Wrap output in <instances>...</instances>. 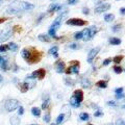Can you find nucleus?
I'll list each match as a JSON object with an SVG mask.
<instances>
[{"label":"nucleus","mask_w":125,"mask_h":125,"mask_svg":"<svg viewBox=\"0 0 125 125\" xmlns=\"http://www.w3.org/2000/svg\"><path fill=\"white\" fill-rule=\"evenodd\" d=\"M4 60H5V58H4V57L0 56V66H1V64H2V62H3V61H4Z\"/></svg>","instance_id":"864d4df0"},{"label":"nucleus","mask_w":125,"mask_h":125,"mask_svg":"<svg viewBox=\"0 0 125 125\" xmlns=\"http://www.w3.org/2000/svg\"><path fill=\"white\" fill-rule=\"evenodd\" d=\"M42 55H43L42 52H39L38 50L32 49V51L30 52L29 58L27 60V62H28V64H37V62L40 61V58H41Z\"/></svg>","instance_id":"f03ea898"},{"label":"nucleus","mask_w":125,"mask_h":125,"mask_svg":"<svg viewBox=\"0 0 125 125\" xmlns=\"http://www.w3.org/2000/svg\"><path fill=\"white\" fill-rule=\"evenodd\" d=\"M9 49H10L11 51H16L18 49V45H16L15 43H10L9 44Z\"/></svg>","instance_id":"bb28decb"},{"label":"nucleus","mask_w":125,"mask_h":125,"mask_svg":"<svg viewBox=\"0 0 125 125\" xmlns=\"http://www.w3.org/2000/svg\"><path fill=\"white\" fill-rule=\"evenodd\" d=\"M111 62H112L111 58H106V60H104V61H103V66H107V65H109V64H111Z\"/></svg>","instance_id":"e433bc0d"},{"label":"nucleus","mask_w":125,"mask_h":125,"mask_svg":"<svg viewBox=\"0 0 125 125\" xmlns=\"http://www.w3.org/2000/svg\"><path fill=\"white\" fill-rule=\"evenodd\" d=\"M3 70H7V60H4L3 61V62L1 64V66H0Z\"/></svg>","instance_id":"f704fd0d"},{"label":"nucleus","mask_w":125,"mask_h":125,"mask_svg":"<svg viewBox=\"0 0 125 125\" xmlns=\"http://www.w3.org/2000/svg\"><path fill=\"white\" fill-rule=\"evenodd\" d=\"M11 33H13V31H11V29H10V28L2 30L1 32H0V42L7 40V39L11 36Z\"/></svg>","instance_id":"423d86ee"},{"label":"nucleus","mask_w":125,"mask_h":125,"mask_svg":"<svg viewBox=\"0 0 125 125\" xmlns=\"http://www.w3.org/2000/svg\"><path fill=\"white\" fill-rule=\"evenodd\" d=\"M78 72H79V67L78 66H71V67H69L66 70V73L67 74H71V73L78 74Z\"/></svg>","instance_id":"4468645a"},{"label":"nucleus","mask_w":125,"mask_h":125,"mask_svg":"<svg viewBox=\"0 0 125 125\" xmlns=\"http://www.w3.org/2000/svg\"><path fill=\"white\" fill-rule=\"evenodd\" d=\"M96 85L98 88H101V89H105L107 87V83H106V81H104V80H99V81H97V83Z\"/></svg>","instance_id":"aec40b11"},{"label":"nucleus","mask_w":125,"mask_h":125,"mask_svg":"<svg viewBox=\"0 0 125 125\" xmlns=\"http://www.w3.org/2000/svg\"><path fill=\"white\" fill-rule=\"evenodd\" d=\"M120 28H121V26H120V24H118V25H116V26L113 27V30H114V31H118V30H120Z\"/></svg>","instance_id":"79ce46f5"},{"label":"nucleus","mask_w":125,"mask_h":125,"mask_svg":"<svg viewBox=\"0 0 125 125\" xmlns=\"http://www.w3.org/2000/svg\"><path fill=\"white\" fill-rule=\"evenodd\" d=\"M2 81H3V77L0 75V83H2Z\"/></svg>","instance_id":"5fc2aeb1"},{"label":"nucleus","mask_w":125,"mask_h":125,"mask_svg":"<svg viewBox=\"0 0 125 125\" xmlns=\"http://www.w3.org/2000/svg\"><path fill=\"white\" fill-rule=\"evenodd\" d=\"M6 21V19L5 18H0V24H2L3 22H5Z\"/></svg>","instance_id":"603ef678"},{"label":"nucleus","mask_w":125,"mask_h":125,"mask_svg":"<svg viewBox=\"0 0 125 125\" xmlns=\"http://www.w3.org/2000/svg\"><path fill=\"white\" fill-rule=\"evenodd\" d=\"M73 97L77 100V102H78V103H80L81 101L83 100V91H81V90H75Z\"/></svg>","instance_id":"9d476101"},{"label":"nucleus","mask_w":125,"mask_h":125,"mask_svg":"<svg viewBox=\"0 0 125 125\" xmlns=\"http://www.w3.org/2000/svg\"><path fill=\"white\" fill-rule=\"evenodd\" d=\"M107 104L108 105H113V106H114V105H116V102H114V101H109V102H107Z\"/></svg>","instance_id":"3c124183"},{"label":"nucleus","mask_w":125,"mask_h":125,"mask_svg":"<svg viewBox=\"0 0 125 125\" xmlns=\"http://www.w3.org/2000/svg\"><path fill=\"white\" fill-rule=\"evenodd\" d=\"M79 118H80V120H83V121H88L89 118H90V116H89L88 113H81V114L79 115Z\"/></svg>","instance_id":"b1692460"},{"label":"nucleus","mask_w":125,"mask_h":125,"mask_svg":"<svg viewBox=\"0 0 125 125\" xmlns=\"http://www.w3.org/2000/svg\"><path fill=\"white\" fill-rule=\"evenodd\" d=\"M44 16H45L44 14H42V15L40 16V18H39V19H38V23H39V22H40V21L42 20V19H43V18H44Z\"/></svg>","instance_id":"09e8293b"},{"label":"nucleus","mask_w":125,"mask_h":125,"mask_svg":"<svg viewBox=\"0 0 125 125\" xmlns=\"http://www.w3.org/2000/svg\"><path fill=\"white\" fill-rule=\"evenodd\" d=\"M50 119H51V117H50V113L45 114V116H44V121L45 122H50Z\"/></svg>","instance_id":"473e14b6"},{"label":"nucleus","mask_w":125,"mask_h":125,"mask_svg":"<svg viewBox=\"0 0 125 125\" xmlns=\"http://www.w3.org/2000/svg\"><path fill=\"white\" fill-rule=\"evenodd\" d=\"M114 19H115V16L113 14H107V15L104 16V20L106 22H112Z\"/></svg>","instance_id":"412c9836"},{"label":"nucleus","mask_w":125,"mask_h":125,"mask_svg":"<svg viewBox=\"0 0 125 125\" xmlns=\"http://www.w3.org/2000/svg\"><path fill=\"white\" fill-rule=\"evenodd\" d=\"M90 32H91V38L94 37V36H95V33L97 32V28L95 26H93L92 28H90Z\"/></svg>","instance_id":"2f4dec72"},{"label":"nucleus","mask_w":125,"mask_h":125,"mask_svg":"<svg viewBox=\"0 0 125 125\" xmlns=\"http://www.w3.org/2000/svg\"><path fill=\"white\" fill-rule=\"evenodd\" d=\"M62 9V5H58V4H53L49 7L48 11L49 13H53V11H56V10H60Z\"/></svg>","instance_id":"f3484780"},{"label":"nucleus","mask_w":125,"mask_h":125,"mask_svg":"<svg viewBox=\"0 0 125 125\" xmlns=\"http://www.w3.org/2000/svg\"><path fill=\"white\" fill-rule=\"evenodd\" d=\"M67 15V11H65V13H62V14H61L58 17L54 20V22L52 23V25L50 26V28H49V30H48V33H49V36H52V37H54V38H56L55 37V32H56V29L60 27V25H61V22H62V20L64 19V17Z\"/></svg>","instance_id":"f257e3e1"},{"label":"nucleus","mask_w":125,"mask_h":125,"mask_svg":"<svg viewBox=\"0 0 125 125\" xmlns=\"http://www.w3.org/2000/svg\"><path fill=\"white\" fill-rule=\"evenodd\" d=\"M65 62H62V61H58L57 62V64L55 66V70H56V72L57 73H62L65 71Z\"/></svg>","instance_id":"9b49d317"},{"label":"nucleus","mask_w":125,"mask_h":125,"mask_svg":"<svg viewBox=\"0 0 125 125\" xmlns=\"http://www.w3.org/2000/svg\"><path fill=\"white\" fill-rule=\"evenodd\" d=\"M64 118H65V115H64V114L58 115L57 119H56V124H61V123L62 122V120H64Z\"/></svg>","instance_id":"cd10ccee"},{"label":"nucleus","mask_w":125,"mask_h":125,"mask_svg":"<svg viewBox=\"0 0 125 125\" xmlns=\"http://www.w3.org/2000/svg\"><path fill=\"white\" fill-rule=\"evenodd\" d=\"M18 106H19V101L18 100L10 99V100H7L5 102V109L7 112H13L16 108H18Z\"/></svg>","instance_id":"7ed1b4c3"},{"label":"nucleus","mask_w":125,"mask_h":125,"mask_svg":"<svg viewBox=\"0 0 125 125\" xmlns=\"http://www.w3.org/2000/svg\"><path fill=\"white\" fill-rule=\"evenodd\" d=\"M57 50H58V48H57L56 46H54V47H52V48L49 50V53H50V54H53V55L55 56V57H58V54H57Z\"/></svg>","instance_id":"4be33fe9"},{"label":"nucleus","mask_w":125,"mask_h":125,"mask_svg":"<svg viewBox=\"0 0 125 125\" xmlns=\"http://www.w3.org/2000/svg\"><path fill=\"white\" fill-rule=\"evenodd\" d=\"M19 115H20V116H22L23 114H24V108H23L22 106H20V107H19Z\"/></svg>","instance_id":"a19ab883"},{"label":"nucleus","mask_w":125,"mask_h":125,"mask_svg":"<svg viewBox=\"0 0 125 125\" xmlns=\"http://www.w3.org/2000/svg\"><path fill=\"white\" fill-rule=\"evenodd\" d=\"M50 125H57V124H55V123H52V124H50Z\"/></svg>","instance_id":"6e6d98bb"},{"label":"nucleus","mask_w":125,"mask_h":125,"mask_svg":"<svg viewBox=\"0 0 125 125\" xmlns=\"http://www.w3.org/2000/svg\"><path fill=\"white\" fill-rule=\"evenodd\" d=\"M45 75H46V70L45 69H38V70H36L31 75H29L28 76V78L29 79H31V78H39V79H43V78L45 77Z\"/></svg>","instance_id":"39448f33"},{"label":"nucleus","mask_w":125,"mask_h":125,"mask_svg":"<svg viewBox=\"0 0 125 125\" xmlns=\"http://www.w3.org/2000/svg\"><path fill=\"white\" fill-rule=\"evenodd\" d=\"M98 51H99V48H98V47H96V48L92 49L91 51L89 52V55H88V62H90V64H91L92 61H93L94 58H95V56L97 55Z\"/></svg>","instance_id":"1a4fd4ad"},{"label":"nucleus","mask_w":125,"mask_h":125,"mask_svg":"<svg viewBox=\"0 0 125 125\" xmlns=\"http://www.w3.org/2000/svg\"><path fill=\"white\" fill-rule=\"evenodd\" d=\"M70 104H71L73 107H79V105H80V103H78L77 100L74 98L73 96L71 97V99H70Z\"/></svg>","instance_id":"6ab92c4d"},{"label":"nucleus","mask_w":125,"mask_h":125,"mask_svg":"<svg viewBox=\"0 0 125 125\" xmlns=\"http://www.w3.org/2000/svg\"><path fill=\"white\" fill-rule=\"evenodd\" d=\"M74 37H75L76 40H79V39H81V37H83V34H81V31H79V32H76V34Z\"/></svg>","instance_id":"4c0bfd02"},{"label":"nucleus","mask_w":125,"mask_h":125,"mask_svg":"<svg viewBox=\"0 0 125 125\" xmlns=\"http://www.w3.org/2000/svg\"><path fill=\"white\" fill-rule=\"evenodd\" d=\"M116 125H125V121H123L122 119H118L116 122Z\"/></svg>","instance_id":"c9c22d12"},{"label":"nucleus","mask_w":125,"mask_h":125,"mask_svg":"<svg viewBox=\"0 0 125 125\" xmlns=\"http://www.w3.org/2000/svg\"><path fill=\"white\" fill-rule=\"evenodd\" d=\"M87 21L81 20V19H77V18H72L69 19L67 21V25H71V26H83L87 24Z\"/></svg>","instance_id":"20e7f679"},{"label":"nucleus","mask_w":125,"mask_h":125,"mask_svg":"<svg viewBox=\"0 0 125 125\" xmlns=\"http://www.w3.org/2000/svg\"><path fill=\"white\" fill-rule=\"evenodd\" d=\"M18 5L20 7V10L23 11V10H32L34 5L31 4V3H28V2H18Z\"/></svg>","instance_id":"6e6552de"},{"label":"nucleus","mask_w":125,"mask_h":125,"mask_svg":"<svg viewBox=\"0 0 125 125\" xmlns=\"http://www.w3.org/2000/svg\"><path fill=\"white\" fill-rule=\"evenodd\" d=\"M124 95H123V93L122 94H116V97H117V99H120V98H122Z\"/></svg>","instance_id":"c03bdc74"},{"label":"nucleus","mask_w":125,"mask_h":125,"mask_svg":"<svg viewBox=\"0 0 125 125\" xmlns=\"http://www.w3.org/2000/svg\"><path fill=\"white\" fill-rule=\"evenodd\" d=\"M70 48H71V49H76L77 45L76 44H71V45H70Z\"/></svg>","instance_id":"a18cd8bd"},{"label":"nucleus","mask_w":125,"mask_h":125,"mask_svg":"<svg viewBox=\"0 0 125 125\" xmlns=\"http://www.w3.org/2000/svg\"><path fill=\"white\" fill-rule=\"evenodd\" d=\"M20 124V118L17 116H14L10 118V125H19Z\"/></svg>","instance_id":"dca6fc26"},{"label":"nucleus","mask_w":125,"mask_h":125,"mask_svg":"<svg viewBox=\"0 0 125 125\" xmlns=\"http://www.w3.org/2000/svg\"><path fill=\"white\" fill-rule=\"evenodd\" d=\"M102 115H103V113L101 112V111H97L94 116H95V117H100V116H102Z\"/></svg>","instance_id":"ea45409f"},{"label":"nucleus","mask_w":125,"mask_h":125,"mask_svg":"<svg viewBox=\"0 0 125 125\" xmlns=\"http://www.w3.org/2000/svg\"><path fill=\"white\" fill-rule=\"evenodd\" d=\"M76 0H68V3L69 4H73V3H75Z\"/></svg>","instance_id":"8fccbe9b"},{"label":"nucleus","mask_w":125,"mask_h":125,"mask_svg":"<svg viewBox=\"0 0 125 125\" xmlns=\"http://www.w3.org/2000/svg\"><path fill=\"white\" fill-rule=\"evenodd\" d=\"M116 94H122L123 93V89L122 88H119V89H116Z\"/></svg>","instance_id":"37998d69"},{"label":"nucleus","mask_w":125,"mask_h":125,"mask_svg":"<svg viewBox=\"0 0 125 125\" xmlns=\"http://www.w3.org/2000/svg\"><path fill=\"white\" fill-rule=\"evenodd\" d=\"M109 43L112 45H120L121 44V40L118 38H111L109 39Z\"/></svg>","instance_id":"a211bd4d"},{"label":"nucleus","mask_w":125,"mask_h":125,"mask_svg":"<svg viewBox=\"0 0 125 125\" xmlns=\"http://www.w3.org/2000/svg\"><path fill=\"white\" fill-rule=\"evenodd\" d=\"M66 84H68V85H72V84H73V80H71L70 78H67V79H66Z\"/></svg>","instance_id":"58836bf2"},{"label":"nucleus","mask_w":125,"mask_h":125,"mask_svg":"<svg viewBox=\"0 0 125 125\" xmlns=\"http://www.w3.org/2000/svg\"><path fill=\"white\" fill-rule=\"evenodd\" d=\"M80 84H81V87H83V89H88V88H90L91 87V81H90L88 78H85V77H83V78H81V80H80Z\"/></svg>","instance_id":"ddd939ff"},{"label":"nucleus","mask_w":125,"mask_h":125,"mask_svg":"<svg viewBox=\"0 0 125 125\" xmlns=\"http://www.w3.org/2000/svg\"><path fill=\"white\" fill-rule=\"evenodd\" d=\"M48 103H49V99H46L44 102L42 103V109H46L47 106H48Z\"/></svg>","instance_id":"72a5a7b5"},{"label":"nucleus","mask_w":125,"mask_h":125,"mask_svg":"<svg viewBox=\"0 0 125 125\" xmlns=\"http://www.w3.org/2000/svg\"><path fill=\"white\" fill-rule=\"evenodd\" d=\"M21 55H22L23 58H25V60L27 61V60L29 58V55H30V50L24 48V49H23L22 51H21Z\"/></svg>","instance_id":"2eb2a0df"},{"label":"nucleus","mask_w":125,"mask_h":125,"mask_svg":"<svg viewBox=\"0 0 125 125\" xmlns=\"http://www.w3.org/2000/svg\"><path fill=\"white\" fill-rule=\"evenodd\" d=\"M83 14H89V10L87 9V7H84V9L83 10Z\"/></svg>","instance_id":"49530a36"},{"label":"nucleus","mask_w":125,"mask_h":125,"mask_svg":"<svg viewBox=\"0 0 125 125\" xmlns=\"http://www.w3.org/2000/svg\"><path fill=\"white\" fill-rule=\"evenodd\" d=\"M31 113H32V114L36 117H39L41 115V109L38 108V107H32V108H31Z\"/></svg>","instance_id":"5701e85b"},{"label":"nucleus","mask_w":125,"mask_h":125,"mask_svg":"<svg viewBox=\"0 0 125 125\" xmlns=\"http://www.w3.org/2000/svg\"><path fill=\"white\" fill-rule=\"evenodd\" d=\"M88 125H93V124H88Z\"/></svg>","instance_id":"bf43d9fd"},{"label":"nucleus","mask_w":125,"mask_h":125,"mask_svg":"<svg viewBox=\"0 0 125 125\" xmlns=\"http://www.w3.org/2000/svg\"><path fill=\"white\" fill-rule=\"evenodd\" d=\"M28 89H29V87H28V83H22L20 85V90H21V92H23V93H25Z\"/></svg>","instance_id":"a878e982"},{"label":"nucleus","mask_w":125,"mask_h":125,"mask_svg":"<svg viewBox=\"0 0 125 125\" xmlns=\"http://www.w3.org/2000/svg\"><path fill=\"white\" fill-rule=\"evenodd\" d=\"M122 108H123V109H125V105H123V106H122Z\"/></svg>","instance_id":"4d7b16f0"},{"label":"nucleus","mask_w":125,"mask_h":125,"mask_svg":"<svg viewBox=\"0 0 125 125\" xmlns=\"http://www.w3.org/2000/svg\"><path fill=\"white\" fill-rule=\"evenodd\" d=\"M122 58H123V56L122 55H118V56H116V57H114L113 58V61H114L116 64H119V62L122 61Z\"/></svg>","instance_id":"c85d7f7f"},{"label":"nucleus","mask_w":125,"mask_h":125,"mask_svg":"<svg viewBox=\"0 0 125 125\" xmlns=\"http://www.w3.org/2000/svg\"><path fill=\"white\" fill-rule=\"evenodd\" d=\"M114 71H115L117 74H121L123 70H122V68H121V67H119V66H115V67H114Z\"/></svg>","instance_id":"c756f323"},{"label":"nucleus","mask_w":125,"mask_h":125,"mask_svg":"<svg viewBox=\"0 0 125 125\" xmlns=\"http://www.w3.org/2000/svg\"><path fill=\"white\" fill-rule=\"evenodd\" d=\"M6 50H9V45H1L0 46V52H5Z\"/></svg>","instance_id":"7c9ffc66"},{"label":"nucleus","mask_w":125,"mask_h":125,"mask_svg":"<svg viewBox=\"0 0 125 125\" xmlns=\"http://www.w3.org/2000/svg\"><path fill=\"white\" fill-rule=\"evenodd\" d=\"M109 7H111V4H109V3H102V4H100L96 7L95 11L97 14H101V13H104V11L109 10Z\"/></svg>","instance_id":"0eeeda50"},{"label":"nucleus","mask_w":125,"mask_h":125,"mask_svg":"<svg viewBox=\"0 0 125 125\" xmlns=\"http://www.w3.org/2000/svg\"><path fill=\"white\" fill-rule=\"evenodd\" d=\"M30 125H38V124H30Z\"/></svg>","instance_id":"13d9d810"},{"label":"nucleus","mask_w":125,"mask_h":125,"mask_svg":"<svg viewBox=\"0 0 125 125\" xmlns=\"http://www.w3.org/2000/svg\"><path fill=\"white\" fill-rule=\"evenodd\" d=\"M120 13L122 15H125V7H122V9L120 10Z\"/></svg>","instance_id":"de8ad7c7"},{"label":"nucleus","mask_w":125,"mask_h":125,"mask_svg":"<svg viewBox=\"0 0 125 125\" xmlns=\"http://www.w3.org/2000/svg\"><path fill=\"white\" fill-rule=\"evenodd\" d=\"M81 34H83L81 39H83V41H88V40H90V39H91V32H90V28L83 29V31H81Z\"/></svg>","instance_id":"f8f14e48"},{"label":"nucleus","mask_w":125,"mask_h":125,"mask_svg":"<svg viewBox=\"0 0 125 125\" xmlns=\"http://www.w3.org/2000/svg\"><path fill=\"white\" fill-rule=\"evenodd\" d=\"M39 40L40 41H42V42H49V37L48 36H45V34H40V36H39Z\"/></svg>","instance_id":"393cba45"}]
</instances>
